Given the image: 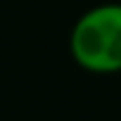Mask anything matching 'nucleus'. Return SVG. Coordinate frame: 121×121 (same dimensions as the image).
Listing matches in <instances>:
<instances>
[{"instance_id": "1", "label": "nucleus", "mask_w": 121, "mask_h": 121, "mask_svg": "<svg viewBox=\"0 0 121 121\" xmlns=\"http://www.w3.org/2000/svg\"><path fill=\"white\" fill-rule=\"evenodd\" d=\"M69 52L88 74H121V3L86 10L71 26Z\"/></svg>"}]
</instances>
